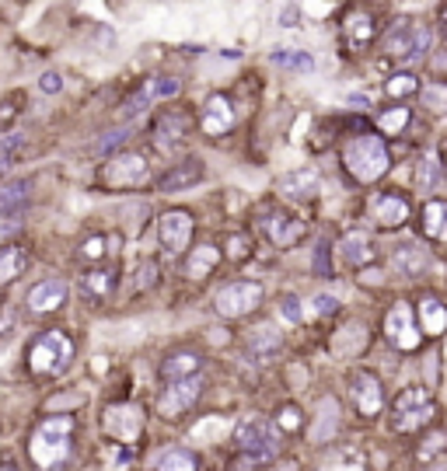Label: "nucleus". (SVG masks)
Listing matches in <instances>:
<instances>
[{
    "label": "nucleus",
    "instance_id": "10",
    "mask_svg": "<svg viewBox=\"0 0 447 471\" xmlns=\"http://www.w3.org/2000/svg\"><path fill=\"white\" fill-rule=\"evenodd\" d=\"M151 175V164L144 154H116L102 168V185L106 189H136V185L147 182Z\"/></svg>",
    "mask_w": 447,
    "mask_h": 471
},
{
    "label": "nucleus",
    "instance_id": "25",
    "mask_svg": "<svg viewBox=\"0 0 447 471\" xmlns=\"http://www.w3.org/2000/svg\"><path fill=\"white\" fill-rule=\"evenodd\" d=\"M423 235L437 245H447V203L444 199H426L420 213Z\"/></svg>",
    "mask_w": 447,
    "mask_h": 471
},
{
    "label": "nucleus",
    "instance_id": "32",
    "mask_svg": "<svg viewBox=\"0 0 447 471\" xmlns=\"http://www.w3.org/2000/svg\"><path fill=\"white\" fill-rule=\"evenodd\" d=\"M116 287V272L112 269H91V272H84V280H80V290H84V297L88 300H108V293Z\"/></svg>",
    "mask_w": 447,
    "mask_h": 471
},
{
    "label": "nucleus",
    "instance_id": "3",
    "mask_svg": "<svg viewBox=\"0 0 447 471\" xmlns=\"http://www.w3.org/2000/svg\"><path fill=\"white\" fill-rule=\"evenodd\" d=\"M235 444L248 465H269V461H276V454L284 450L280 429L273 426V419H263V416L241 419L235 426Z\"/></svg>",
    "mask_w": 447,
    "mask_h": 471
},
{
    "label": "nucleus",
    "instance_id": "51",
    "mask_svg": "<svg viewBox=\"0 0 447 471\" xmlns=\"http://www.w3.org/2000/svg\"><path fill=\"white\" fill-rule=\"evenodd\" d=\"M280 22H284V28H293V25H297V7H284Z\"/></svg>",
    "mask_w": 447,
    "mask_h": 471
},
{
    "label": "nucleus",
    "instance_id": "42",
    "mask_svg": "<svg viewBox=\"0 0 447 471\" xmlns=\"http://www.w3.org/2000/svg\"><path fill=\"white\" fill-rule=\"evenodd\" d=\"M444 450H447V429H437L433 437L423 440V447L416 450V457H420V461H430V457H437V454H444Z\"/></svg>",
    "mask_w": 447,
    "mask_h": 471
},
{
    "label": "nucleus",
    "instance_id": "47",
    "mask_svg": "<svg viewBox=\"0 0 447 471\" xmlns=\"http://www.w3.org/2000/svg\"><path fill=\"white\" fill-rule=\"evenodd\" d=\"M315 272H318V276H325V280L332 276V262H329V241H321V245H318V252H315Z\"/></svg>",
    "mask_w": 447,
    "mask_h": 471
},
{
    "label": "nucleus",
    "instance_id": "54",
    "mask_svg": "<svg viewBox=\"0 0 447 471\" xmlns=\"http://www.w3.org/2000/svg\"><path fill=\"white\" fill-rule=\"evenodd\" d=\"M349 105H360V108H364V105H368V98H364V95H349Z\"/></svg>",
    "mask_w": 447,
    "mask_h": 471
},
{
    "label": "nucleus",
    "instance_id": "7",
    "mask_svg": "<svg viewBox=\"0 0 447 471\" xmlns=\"http://www.w3.org/2000/svg\"><path fill=\"white\" fill-rule=\"evenodd\" d=\"M259 304H263V283H252V280H235L217 290V297H213V311L231 321L248 318Z\"/></svg>",
    "mask_w": 447,
    "mask_h": 471
},
{
    "label": "nucleus",
    "instance_id": "18",
    "mask_svg": "<svg viewBox=\"0 0 447 471\" xmlns=\"http://www.w3.org/2000/svg\"><path fill=\"white\" fill-rule=\"evenodd\" d=\"M392 265L398 276L420 280V276H426V269H430V252L423 245H416V241H402L392 252Z\"/></svg>",
    "mask_w": 447,
    "mask_h": 471
},
{
    "label": "nucleus",
    "instance_id": "9",
    "mask_svg": "<svg viewBox=\"0 0 447 471\" xmlns=\"http://www.w3.org/2000/svg\"><path fill=\"white\" fill-rule=\"evenodd\" d=\"M200 394H203V377L200 374L196 377H182V381H168V388L154 402V409H158L161 419H179L200 402Z\"/></svg>",
    "mask_w": 447,
    "mask_h": 471
},
{
    "label": "nucleus",
    "instance_id": "36",
    "mask_svg": "<svg viewBox=\"0 0 447 471\" xmlns=\"http://www.w3.org/2000/svg\"><path fill=\"white\" fill-rule=\"evenodd\" d=\"M318 471H364V461H360V454H349V450H329Z\"/></svg>",
    "mask_w": 447,
    "mask_h": 471
},
{
    "label": "nucleus",
    "instance_id": "22",
    "mask_svg": "<svg viewBox=\"0 0 447 471\" xmlns=\"http://www.w3.org/2000/svg\"><path fill=\"white\" fill-rule=\"evenodd\" d=\"M340 426H342L340 402H336L332 394H325V398L318 402V419H315V426H312V444H329Z\"/></svg>",
    "mask_w": 447,
    "mask_h": 471
},
{
    "label": "nucleus",
    "instance_id": "44",
    "mask_svg": "<svg viewBox=\"0 0 447 471\" xmlns=\"http://www.w3.org/2000/svg\"><path fill=\"white\" fill-rule=\"evenodd\" d=\"M280 314H284V321H290V325H301V318H304V311H301V300H297L293 293L280 297Z\"/></svg>",
    "mask_w": 447,
    "mask_h": 471
},
{
    "label": "nucleus",
    "instance_id": "11",
    "mask_svg": "<svg viewBox=\"0 0 447 471\" xmlns=\"http://www.w3.org/2000/svg\"><path fill=\"white\" fill-rule=\"evenodd\" d=\"M349 398H353V405H357L360 416L374 419L381 412V405H385V384H381V377L374 370L357 366L349 374Z\"/></svg>",
    "mask_w": 447,
    "mask_h": 471
},
{
    "label": "nucleus",
    "instance_id": "19",
    "mask_svg": "<svg viewBox=\"0 0 447 471\" xmlns=\"http://www.w3.org/2000/svg\"><path fill=\"white\" fill-rule=\"evenodd\" d=\"M189 126H192L189 112H179V108L161 112L158 123H154V143H158L161 151H175L182 143V136L189 133Z\"/></svg>",
    "mask_w": 447,
    "mask_h": 471
},
{
    "label": "nucleus",
    "instance_id": "37",
    "mask_svg": "<svg viewBox=\"0 0 447 471\" xmlns=\"http://www.w3.org/2000/svg\"><path fill=\"white\" fill-rule=\"evenodd\" d=\"M409 108L405 105H398V108H385V112H377V130L385 133V136H395V133H402L409 126Z\"/></svg>",
    "mask_w": 447,
    "mask_h": 471
},
{
    "label": "nucleus",
    "instance_id": "35",
    "mask_svg": "<svg viewBox=\"0 0 447 471\" xmlns=\"http://www.w3.org/2000/svg\"><path fill=\"white\" fill-rule=\"evenodd\" d=\"M423 108L430 115H447V84L444 80H430L426 88H420Z\"/></svg>",
    "mask_w": 447,
    "mask_h": 471
},
{
    "label": "nucleus",
    "instance_id": "33",
    "mask_svg": "<svg viewBox=\"0 0 447 471\" xmlns=\"http://www.w3.org/2000/svg\"><path fill=\"white\" fill-rule=\"evenodd\" d=\"M346 35H349L353 46H370V42H374L377 28H374L368 11H353V14L346 18Z\"/></svg>",
    "mask_w": 447,
    "mask_h": 471
},
{
    "label": "nucleus",
    "instance_id": "21",
    "mask_svg": "<svg viewBox=\"0 0 447 471\" xmlns=\"http://www.w3.org/2000/svg\"><path fill=\"white\" fill-rule=\"evenodd\" d=\"M280 192L287 199H308V196L321 192V171L318 168H297V171L280 179Z\"/></svg>",
    "mask_w": 447,
    "mask_h": 471
},
{
    "label": "nucleus",
    "instance_id": "40",
    "mask_svg": "<svg viewBox=\"0 0 447 471\" xmlns=\"http://www.w3.org/2000/svg\"><path fill=\"white\" fill-rule=\"evenodd\" d=\"M273 426H276L280 433H293V429L304 426V412H301L297 405H284V409L273 416Z\"/></svg>",
    "mask_w": 447,
    "mask_h": 471
},
{
    "label": "nucleus",
    "instance_id": "43",
    "mask_svg": "<svg viewBox=\"0 0 447 471\" xmlns=\"http://www.w3.org/2000/svg\"><path fill=\"white\" fill-rule=\"evenodd\" d=\"M228 259L231 262H248L252 259V241H248V235H231L228 237Z\"/></svg>",
    "mask_w": 447,
    "mask_h": 471
},
{
    "label": "nucleus",
    "instance_id": "15",
    "mask_svg": "<svg viewBox=\"0 0 447 471\" xmlns=\"http://www.w3.org/2000/svg\"><path fill=\"white\" fill-rule=\"evenodd\" d=\"M106 433L119 444H133L144 433V416L136 405H112L106 412Z\"/></svg>",
    "mask_w": 447,
    "mask_h": 471
},
{
    "label": "nucleus",
    "instance_id": "28",
    "mask_svg": "<svg viewBox=\"0 0 447 471\" xmlns=\"http://www.w3.org/2000/svg\"><path fill=\"white\" fill-rule=\"evenodd\" d=\"M248 356L252 360H273V356H280V349H284V336L276 332V328H269V325H263V328H256L252 336H248Z\"/></svg>",
    "mask_w": 447,
    "mask_h": 471
},
{
    "label": "nucleus",
    "instance_id": "23",
    "mask_svg": "<svg viewBox=\"0 0 447 471\" xmlns=\"http://www.w3.org/2000/svg\"><path fill=\"white\" fill-rule=\"evenodd\" d=\"M420 332L423 336H430V339H437V336H444L447 332V304L441 297H433V293H426L420 300Z\"/></svg>",
    "mask_w": 447,
    "mask_h": 471
},
{
    "label": "nucleus",
    "instance_id": "30",
    "mask_svg": "<svg viewBox=\"0 0 447 471\" xmlns=\"http://www.w3.org/2000/svg\"><path fill=\"white\" fill-rule=\"evenodd\" d=\"M28 192H32L28 179H11L0 185V217H14L28 203Z\"/></svg>",
    "mask_w": 447,
    "mask_h": 471
},
{
    "label": "nucleus",
    "instance_id": "50",
    "mask_svg": "<svg viewBox=\"0 0 447 471\" xmlns=\"http://www.w3.org/2000/svg\"><path fill=\"white\" fill-rule=\"evenodd\" d=\"M126 140H130V130H116V133H108L106 140L98 143V151L106 154V151H112V147H119V143H126Z\"/></svg>",
    "mask_w": 447,
    "mask_h": 471
},
{
    "label": "nucleus",
    "instance_id": "55",
    "mask_svg": "<svg viewBox=\"0 0 447 471\" xmlns=\"http://www.w3.org/2000/svg\"><path fill=\"white\" fill-rule=\"evenodd\" d=\"M444 171H447V157H444Z\"/></svg>",
    "mask_w": 447,
    "mask_h": 471
},
{
    "label": "nucleus",
    "instance_id": "52",
    "mask_svg": "<svg viewBox=\"0 0 447 471\" xmlns=\"http://www.w3.org/2000/svg\"><path fill=\"white\" fill-rule=\"evenodd\" d=\"M11 115H18V108H11V102L0 105V126H7L11 123Z\"/></svg>",
    "mask_w": 447,
    "mask_h": 471
},
{
    "label": "nucleus",
    "instance_id": "31",
    "mask_svg": "<svg viewBox=\"0 0 447 471\" xmlns=\"http://www.w3.org/2000/svg\"><path fill=\"white\" fill-rule=\"evenodd\" d=\"M25 269H28V252L22 248V245H7V248H0V287L14 283Z\"/></svg>",
    "mask_w": 447,
    "mask_h": 471
},
{
    "label": "nucleus",
    "instance_id": "17",
    "mask_svg": "<svg viewBox=\"0 0 447 471\" xmlns=\"http://www.w3.org/2000/svg\"><path fill=\"white\" fill-rule=\"evenodd\" d=\"M340 259L342 265H349V269H368L370 262L377 259V248H374V241H370L368 231H346L340 237Z\"/></svg>",
    "mask_w": 447,
    "mask_h": 471
},
{
    "label": "nucleus",
    "instance_id": "53",
    "mask_svg": "<svg viewBox=\"0 0 447 471\" xmlns=\"http://www.w3.org/2000/svg\"><path fill=\"white\" fill-rule=\"evenodd\" d=\"M437 22H441V28H444V35H447V4L441 7V14H437Z\"/></svg>",
    "mask_w": 447,
    "mask_h": 471
},
{
    "label": "nucleus",
    "instance_id": "34",
    "mask_svg": "<svg viewBox=\"0 0 447 471\" xmlns=\"http://www.w3.org/2000/svg\"><path fill=\"white\" fill-rule=\"evenodd\" d=\"M154 471H196V457L185 447H172V450H164L158 457Z\"/></svg>",
    "mask_w": 447,
    "mask_h": 471
},
{
    "label": "nucleus",
    "instance_id": "2",
    "mask_svg": "<svg viewBox=\"0 0 447 471\" xmlns=\"http://www.w3.org/2000/svg\"><path fill=\"white\" fill-rule=\"evenodd\" d=\"M342 168L353 182L374 185L377 179L388 175L392 168V154H388V143L377 136V133H357L346 147H342Z\"/></svg>",
    "mask_w": 447,
    "mask_h": 471
},
{
    "label": "nucleus",
    "instance_id": "29",
    "mask_svg": "<svg viewBox=\"0 0 447 471\" xmlns=\"http://www.w3.org/2000/svg\"><path fill=\"white\" fill-rule=\"evenodd\" d=\"M441 182H444V164H441V157L433 151H426L420 157V164H416V189L426 192V196H433L441 189Z\"/></svg>",
    "mask_w": 447,
    "mask_h": 471
},
{
    "label": "nucleus",
    "instance_id": "41",
    "mask_svg": "<svg viewBox=\"0 0 447 471\" xmlns=\"http://www.w3.org/2000/svg\"><path fill=\"white\" fill-rule=\"evenodd\" d=\"M144 91H147V98H172V95L182 91V80L179 78H154Z\"/></svg>",
    "mask_w": 447,
    "mask_h": 471
},
{
    "label": "nucleus",
    "instance_id": "16",
    "mask_svg": "<svg viewBox=\"0 0 447 471\" xmlns=\"http://www.w3.org/2000/svg\"><path fill=\"white\" fill-rule=\"evenodd\" d=\"M63 300H67V280H42V283H35V287L28 290L25 297V308L28 314H53L63 308Z\"/></svg>",
    "mask_w": 447,
    "mask_h": 471
},
{
    "label": "nucleus",
    "instance_id": "39",
    "mask_svg": "<svg viewBox=\"0 0 447 471\" xmlns=\"http://www.w3.org/2000/svg\"><path fill=\"white\" fill-rule=\"evenodd\" d=\"M385 91H388L392 98H409V95L420 91V80H416V74H395V78H388Z\"/></svg>",
    "mask_w": 447,
    "mask_h": 471
},
{
    "label": "nucleus",
    "instance_id": "8",
    "mask_svg": "<svg viewBox=\"0 0 447 471\" xmlns=\"http://www.w3.org/2000/svg\"><path fill=\"white\" fill-rule=\"evenodd\" d=\"M385 339L392 342L398 353H416L420 349L423 332L416 325V314H413V308L405 300L392 304L388 314H385Z\"/></svg>",
    "mask_w": 447,
    "mask_h": 471
},
{
    "label": "nucleus",
    "instance_id": "12",
    "mask_svg": "<svg viewBox=\"0 0 447 471\" xmlns=\"http://www.w3.org/2000/svg\"><path fill=\"white\" fill-rule=\"evenodd\" d=\"M259 227H263L265 241L276 245V248H293L304 237V220L287 213V209H265L259 217Z\"/></svg>",
    "mask_w": 447,
    "mask_h": 471
},
{
    "label": "nucleus",
    "instance_id": "13",
    "mask_svg": "<svg viewBox=\"0 0 447 471\" xmlns=\"http://www.w3.org/2000/svg\"><path fill=\"white\" fill-rule=\"evenodd\" d=\"M192 231H196V220H192V213H189V209H168V213L158 220L161 248H164V252H172V255H179L182 248H189Z\"/></svg>",
    "mask_w": 447,
    "mask_h": 471
},
{
    "label": "nucleus",
    "instance_id": "4",
    "mask_svg": "<svg viewBox=\"0 0 447 471\" xmlns=\"http://www.w3.org/2000/svg\"><path fill=\"white\" fill-rule=\"evenodd\" d=\"M70 360H74V339L63 328H50L28 346V370L35 377H56L70 366Z\"/></svg>",
    "mask_w": 447,
    "mask_h": 471
},
{
    "label": "nucleus",
    "instance_id": "5",
    "mask_svg": "<svg viewBox=\"0 0 447 471\" xmlns=\"http://www.w3.org/2000/svg\"><path fill=\"white\" fill-rule=\"evenodd\" d=\"M437 416L433 394L426 388H402L392 402V429L395 433H416L423 426H430Z\"/></svg>",
    "mask_w": 447,
    "mask_h": 471
},
{
    "label": "nucleus",
    "instance_id": "27",
    "mask_svg": "<svg viewBox=\"0 0 447 471\" xmlns=\"http://www.w3.org/2000/svg\"><path fill=\"white\" fill-rule=\"evenodd\" d=\"M203 182V161H185V164H175L172 171L161 175L158 189L161 192H179V189H189V185Z\"/></svg>",
    "mask_w": 447,
    "mask_h": 471
},
{
    "label": "nucleus",
    "instance_id": "6",
    "mask_svg": "<svg viewBox=\"0 0 447 471\" xmlns=\"http://www.w3.org/2000/svg\"><path fill=\"white\" fill-rule=\"evenodd\" d=\"M430 42H433L430 28L420 25L416 18H402L385 32L381 50H385V56H395V60H420L423 52L430 50Z\"/></svg>",
    "mask_w": 447,
    "mask_h": 471
},
{
    "label": "nucleus",
    "instance_id": "20",
    "mask_svg": "<svg viewBox=\"0 0 447 471\" xmlns=\"http://www.w3.org/2000/svg\"><path fill=\"white\" fill-rule=\"evenodd\" d=\"M235 126V108L228 95H210L203 105V133L207 136H224V133Z\"/></svg>",
    "mask_w": 447,
    "mask_h": 471
},
{
    "label": "nucleus",
    "instance_id": "38",
    "mask_svg": "<svg viewBox=\"0 0 447 471\" xmlns=\"http://www.w3.org/2000/svg\"><path fill=\"white\" fill-rule=\"evenodd\" d=\"M273 63H276V67H287V70H301V74H312V70H315V60L301 50H276L273 52Z\"/></svg>",
    "mask_w": 447,
    "mask_h": 471
},
{
    "label": "nucleus",
    "instance_id": "48",
    "mask_svg": "<svg viewBox=\"0 0 447 471\" xmlns=\"http://www.w3.org/2000/svg\"><path fill=\"white\" fill-rule=\"evenodd\" d=\"M151 105V98H147V91H140V95H133L130 102L123 105V119H133V115H140L144 108Z\"/></svg>",
    "mask_w": 447,
    "mask_h": 471
},
{
    "label": "nucleus",
    "instance_id": "24",
    "mask_svg": "<svg viewBox=\"0 0 447 471\" xmlns=\"http://www.w3.org/2000/svg\"><path fill=\"white\" fill-rule=\"evenodd\" d=\"M200 370H203V356H200V353H192V349H175V353L164 356L161 377H164V381H182V377H196Z\"/></svg>",
    "mask_w": 447,
    "mask_h": 471
},
{
    "label": "nucleus",
    "instance_id": "46",
    "mask_svg": "<svg viewBox=\"0 0 447 471\" xmlns=\"http://www.w3.org/2000/svg\"><path fill=\"white\" fill-rule=\"evenodd\" d=\"M312 304H315V314H318V318H329V314L340 311V300H336L332 293H318Z\"/></svg>",
    "mask_w": 447,
    "mask_h": 471
},
{
    "label": "nucleus",
    "instance_id": "1",
    "mask_svg": "<svg viewBox=\"0 0 447 471\" xmlns=\"http://www.w3.org/2000/svg\"><path fill=\"white\" fill-rule=\"evenodd\" d=\"M28 454L39 471H63V465L74 454V419L53 416L42 419L32 437H28Z\"/></svg>",
    "mask_w": 447,
    "mask_h": 471
},
{
    "label": "nucleus",
    "instance_id": "14",
    "mask_svg": "<svg viewBox=\"0 0 447 471\" xmlns=\"http://www.w3.org/2000/svg\"><path fill=\"white\" fill-rule=\"evenodd\" d=\"M409 196H402L398 189H388V192H377L370 199V220L381 227V231H395L409 220Z\"/></svg>",
    "mask_w": 447,
    "mask_h": 471
},
{
    "label": "nucleus",
    "instance_id": "26",
    "mask_svg": "<svg viewBox=\"0 0 447 471\" xmlns=\"http://www.w3.org/2000/svg\"><path fill=\"white\" fill-rule=\"evenodd\" d=\"M217 262H220V248L217 245H196V248H189V255H185V276L189 280H207L213 269H217Z\"/></svg>",
    "mask_w": 447,
    "mask_h": 471
},
{
    "label": "nucleus",
    "instance_id": "45",
    "mask_svg": "<svg viewBox=\"0 0 447 471\" xmlns=\"http://www.w3.org/2000/svg\"><path fill=\"white\" fill-rule=\"evenodd\" d=\"M106 255V237L98 235V237H88L84 245H80V259L84 262H98Z\"/></svg>",
    "mask_w": 447,
    "mask_h": 471
},
{
    "label": "nucleus",
    "instance_id": "49",
    "mask_svg": "<svg viewBox=\"0 0 447 471\" xmlns=\"http://www.w3.org/2000/svg\"><path fill=\"white\" fill-rule=\"evenodd\" d=\"M60 88H63V78H60V74H53V70L39 78V91H46V95H60Z\"/></svg>",
    "mask_w": 447,
    "mask_h": 471
}]
</instances>
